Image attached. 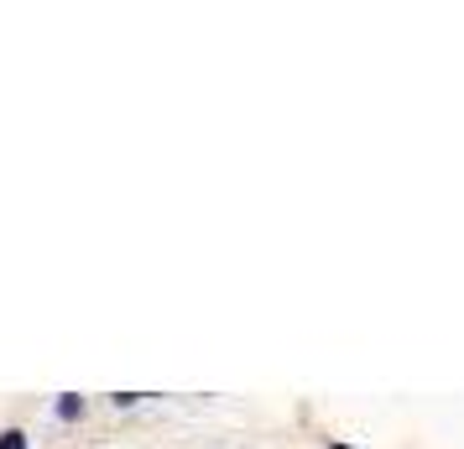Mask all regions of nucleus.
I'll return each instance as SVG.
<instances>
[{"label": "nucleus", "instance_id": "1", "mask_svg": "<svg viewBox=\"0 0 464 449\" xmlns=\"http://www.w3.org/2000/svg\"><path fill=\"white\" fill-rule=\"evenodd\" d=\"M0 449H26V434H22V428H11V434H0Z\"/></svg>", "mask_w": 464, "mask_h": 449}, {"label": "nucleus", "instance_id": "2", "mask_svg": "<svg viewBox=\"0 0 464 449\" xmlns=\"http://www.w3.org/2000/svg\"><path fill=\"white\" fill-rule=\"evenodd\" d=\"M79 413H84V403H79V397H63V403H58V418H79Z\"/></svg>", "mask_w": 464, "mask_h": 449}, {"label": "nucleus", "instance_id": "3", "mask_svg": "<svg viewBox=\"0 0 464 449\" xmlns=\"http://www.w3.org/2000/svg\"><path fill=\"white\" fill-rule=\"evenodd\" d=\"M329 449H350V444H329Z\"/></svg>", "mask_w": 464, "mask_h": 449}]
</instances>
